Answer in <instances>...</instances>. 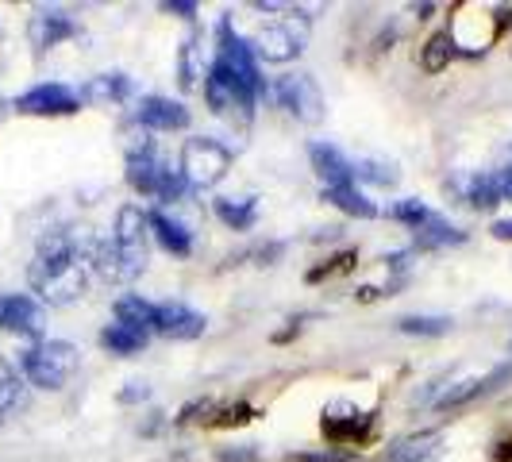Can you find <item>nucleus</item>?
Wrapping results in <instances>:
<instances>
[{"label": "nucleus", "instance_id": "obj_1", "mask_svg": "<svg viewBox=\"0 0 512 462\" xmlns=\"http://www.w3.org/2000/svg\"><path fill=\"white\" fill-rule=\"evenodd\" d=\"M31 289L47 301V305H74L89 285V270L81 258V243L70 231H47L39 239V251L31 258L27 270Z\"/></svg>", "mask_w": 512, "mask_h": 462}, {"label": "nucleus", "instance_id": "obj_2", "mask_svg": "<svg viewBox=\"0 0 512 462\" xmlns=\"http://www.w3.org/2000/svg\"><path fill=\"white\" fill-rule=\"evenodd\" d=\"M20 370H24V382L35 385V389H62V385L74 378L77 370V347L66 343V339H39L31 343L20 359Z\"/></svg>", "mask_w": 512, "mask_h": 462}, {"label": "nucleus", "instance_id": "obj_3", "mask_svg": "<svg viewBox=\"0 0 512 462\" xmlns=\"http://www.w3.org/2000/svg\"><path fill=\"white\" fill-rule=\"evenodd\" d=\"M178 170L189 189H212L228 178L231 170V151L216 139H185L178 158Z\"/></svg>", "mask_w": 512, "mask_h": 462}, {"label": "nucleus", "instance_id": "obj_4", "mask_svg": "<svg viewBox=\"0 0 512 462\" xmlns=\"http://www.w3.org/2000/svg\"><path fill=\"white\" fill-rule=\"evenodd\" d=\"M308 39V20L305 16H289L282 24H266L258 27L255 35L247 39V47L255 51L258 62H289L305 51Z\"/></svg>", "mask_w": 512, "mask_h": 462}, {"label": "nucleus", "instance_id": "obj_5", "mask_svg": "<svg viewBox=\"0 0 512 462\" xmlns=\"http://www.w3.org/2000/svg\"><path fill=\"white\" fill-rule=\"evenodd\" d=\"M147 212L135 205H124L116 212V231H112V243L120 251V262L128 270V278H139L147 270Z\"/></svg>", "mask_w": 512, "mask_h": 462}, {"label": "nucleus", "instance_id": "obj_6", "mask_svg": "<svg viewBox=\"0 0 512 462\" xmlns=\"http://www.w3.org/2000/svg\"><path fill=\"white\" fill-rule=\"evenodd\" d=\"M205 101L216 116H235V112H239V116H247V112L255 108L258 97L243 85V81H239V77L231 74L220 58H212L208 77H205Z\"/></svg>", "mask_w": 512, "mask_h": 462}, {"label": "nucleus", "instance_id": "obj_7", "mask_svg": "<svg viewBox=\"0 0 512 462\" xmlns=\"http://www.w3.org/2000/svg\"><path fill=\"white\" fill-rule=\"evenodd\" d=\"M274 101L282 104V108H289L301 124H320V120H324V97H320V85H316L308 74L282 77V81L274 85Z\"/></svg>", "mask_w": 512, "mask_h": 462}, {"label": "nucleus", "instance_id": "obj_8", "mask_svg": "<svg viewBox=\"0 0 512 462\" xmlns=\"http://www.w3.org/2000/svg\"><path fill=\"white\" fill-rule=\"evenodd\" d=\"M12 108L24 116H74L81 108V97H77V89L62 85V81H43V85L20 93Z\"/></svg>", "mask_w": 512, "mask_h": 462}, {"label": "nucleus", "instance_id": "obj_9", "mask_svg": "<svg viewBox=\"0 0 512 462\" xmlns=\"http://www.w3.org/2000/svg\"><path fill=\"white\" fill-rule=\"evenodd\" d=\"M205 328H208V320L197 308L181 305V301H162V305H154V332L166 335V339L189 343V339H201Z\"/></svg>", "mask_w": 512, "mask_h": 462}, {"label": "nucleus", "instance_id": "obj_10", "mask_svg": "<svg viewBox=\"0 0 512 462\" xmlns=\"http://www.w3.org/2000/svg\"><path fill=\"white\" fill-rule=\"evenodd\" d=\"M0 328H4V332L27 335V339L39 343L43 332H47V312H43V305H39L31 293H8V297H4Z\"/></svg>", "mask_w": 512, "mask_h": 462}, {"label": "nucleus", "instance_id": "obj_11", "mask_svg": "<svg viewBox=\"0 0 512 462\" xmlns=\"http://www.w3.org/2000/svg\"><path fill=\"white\" fill-rule=\"evenodd\" d=\"M501 385H512V359H505L497 370H489L486 378H470V382L455 385V389H447L443 397L436 401V409L451 412V409H462V405H470V401H478V397H489V393H497Z\"/></svg>", "mask_w": 512, "mask_h": 462}, {"label": "nucleus", "instance_id": "obj_12", "mask_svg": "<svg viewBox=\"0 0 512 462\" xmlns=\"http://www.w3.org/2000/svg\"><path fill=\"white\" fill-rule=\"evenodd\" d=\"M135 124L143 131H185L189 128V108L170 97H143L135 108Z\"/></svg>", "mask_w": 512, "mask_h": 462}, {"label": "nucleus", "instance_id": "obj_13", "mask_svg": "<svg viewBox=\"0 0 512 462\" xmlns=\"http://www.w3.org/2000/svg\"><path fill=\"white\" fill-rule=\"evenodd\" d=\"M31 43H35V51H51L58 47L62 39H74L77 35V24L66 16V12H58V8H39L35 16H31Z\"/></svg>", "mask_w": 512, "mask_h": 462}, {"label": "nucleus", "instance_id": "obj_14", "mask_svg": "<svg viewBox=\"0 0 512 462\" xmlns=\"http://www.w3.org/2000/svg\"><path fill=\"white\" fill-rule=\"evenodd\" d=\"M308 158H312V170L324 181V189L355 181V162L339 151V147H332V143H312V147H308Z\"/></svg>", "mask_w": 512, "mask_h": 462}, {"label": "nucleus", "instance_id": "obj_15", "mask_svg": "<svg viewBox=\"0 0 512 462\" xmlns=\"http://www.w3.org/2000/svg\"><path fill=\"white\" fill-rule=\"evenodd\" d=\"M147 228H151V235L170 251V255L178 258H189L193 255V235H189V228L181 224V220H174V216H166V212H147Z\"/></svg>", "mask_w": 512, "mask_h": 462}, {"label": "nucleus", "instance_id": "obj_16", "mask_svg": "<svg viewBox=\"0 0 512 462\" xmlns=\"http://www.w3.org/2000/svg\"><path fill=\"white\" fill-rule=\"evenodd\" d=\"M131 93H135V85H131L128 74H97L81 85L77 97L89 104H124Z\"/></svg>", "mask_w": 512, "mask_h": 462}, {"label": "nucleus", "instance_id": "obj_17", "mask_svg": "<svg viewBox=\"0 0 512 462\" xmlns=\"http://www.w3.org/2000/svg\"><path fill=\"white\" fill-rule=\"evenodd\" d=\"M347 416H335L332 409L324 412V436L335 439V443H351V439H362L370 432V424H374V416L370 412H359L351 409V405H343Z\"/></svg>", "mask_w": 512, "mask_h": 462}, {"label": "nucleus", "instance_id": "obj_18", "mask_svg": "<svg viewBox=\"0 0 512 462\" xmlns=\"http://www.w3.org/2000/svg\"><path fill=\"white\" fill-rule=\"evenodd\" d=\"M178 77H181V89H197L201 77H208L205 70V35L193 31L178 51Z\"/></svg>", "mask_w": 512, "mask_h": 462}, {"label": "nucleus", "instance_id": "obj_19", "mask_svg": "<svg viewBox=\"0 0 512 462\" xmlns=\"http://www.w3.org/2000/svg\"><path fill=\"white\" fill-rule=\"evenodd\" d=\"M324 201L335 205L339 212H347V216H359V220H374L382 208L374 205L366 193H362L355 181H347V185H332V189H324Z\"/></svg>", "mask_w": 512, "mask_h": 462}, {"label": "nucleus", "instance_id": "obj_20", "mask_svg": "<svg viewBox=\"0 0 512 462\" xmlns=\"http://www.w3.org/2000/svg\"><path fill=\"white\" fill-rule=\"evenodd\" d=\"M147 335L151 332H139V328H131V324H108L101 332V347L104 351H112V355H120V359H131V355H139L143 347H147Z\"/></svg>", "mask_w": 512, "mask_h": 462}, {"label": "nucleus", "instance_id": "obj_21", "mask_svg": "<svg viewBox=\"0 0 512 462\" xmlns=\"http://www.w3.org/2000/svg\"><path fill=\"white\" fill-rule=\"evenodd\" d=\"M459 243H466V231L447 224L436 212H432V220L424 228L416 231V251H443V247H459Z\"/></svg>", "mask_w": 512, "mask_h": 462}, {"label": "nucleus", "instance_id": "obj_22", "mask_svg": "<svg viewBox=\"0 0 512 462\" xmlns=\"http://www.w3.org/2000/svg\"><path fill=\"white\" fill-rule=\"evenodd\" d=\"M27 405V382L12 370V362L0 355V420L16 416Z\"/></svg>", "mask_w": 512, "mask_h": 462}, {"label": "nucleus", "instance_id": "obj_23", "mask_svg": "<svg viewBox=\"0 0 512 462\" xmlns=\"http://www.w3.org/2000/svg\"><path fill=\"white\" fill-rule=\"evenodd\" d=\"M216 216H220L231 231H247V228H255V220H258V201L255 197H243V201L220 197V201H216Z\"/></svg>", "mask_w": 512, "mask_h": 462}, {"label": "nucleus", "instance_id": "obj_24", "mask_svg": "<svg viewBox=\"0 0 512 462\" xmlns=\"http://www.w3.org/2000/svg\"><path fill=\"white\" fill-rule=\"evenodd\" d=\"M116 320L139 328V332H154V305L143 297H120L116 301Z\"/></svg>", "mask_w": 512, "mask_h": 462}, {"label": "nucleus", "instance_id": "obj_25", "mask_svg": "<svg viewBox=\"0 0 512 462\" xmlns=\"http://www.w3.org/2000/svg\"><path fill=\"white\" fill-rule=\"evenodd\" d=\"M439 443V432H420V436L401 439L397 447H389V459L385 462H420L432 455V447Z\"/></svg>", "mask_w": 512, "mask_h": 462}, {"label": "nucleus", "instance_id": "obj_26", "mask_svg": "<svg viewBox=\"0 0 512 462\" xmlns=\"http://www.w3.org/2000/svg\"><path fill=\"white\" fill-rule=\"evenodd\" d=\"M451 54H455V39H451V35H432V39L420 47V66H424L428 74H443L447 62H451Z\"/></svg>", "mask_w": 512, "mask_h": 462}, {"label": "nucleus", "instance_id": "obj_27", "mask_svg": "<svg viewBox=\"0 0 512 462\" xmlns=\"http://www.w3.org/2000/svg\"><path fill=\"white\" fill-rule=\"evenodd\" d=\"M466 201L474 208H493L497 201H505L497 174H474V178H470V189H466Z\"/></svg>", "mask_w": 512, "mask_h": 462}, {"label": "nucleus", "instance_id": "obj_28", "mask_svg": "<svg viewBox=\"0 0 512 462\" xmlns=\"http://www.w3.org/2000/svg\"><path fill=\"white\" fill-rule=\"evenodd\" d=\"M389 220H397V224H405V228L412 231H420L428 220H432V208L428 205H420V201H397V205L389 208Z\"/></svg>", "mask_w": 512, "mask_h": 462}, {"label": "nucleus", "instance_id": "obj_29", "mask_svg": "<svg viewBox=\"0 0 512 462\" xmlns=\"http://www.w3.org/2000/svg\"><path fill=\"white\" fill-rule=\"evenodd\" d=\"M397 328L405 335H447L451 320L447 316H405V320H397Z\"/></svg>", "mask_w": 512, "mask_h": 462}, {"label": "nucleus", "instance_id": "obj_30", "mask_svg": "<svg viewBox=\"0 0 512 462\" xmlns=\"http://www.w3.org/2000/svg\"><path fill=\"white\" fill-rule=\"evenodd\" d=\"M355 181H378V185H393V181H397V174H393V170H385V166H378V162H362V166H355Z\"/></svg>", "mask_w": 512, "mask_h": 462}, {"label": "nucleus", "instance_id": "obj_31", "mask_svg": "<svg viewBox=\"0 0 512 462\" xmlns=\"http://www.w3.org/2000/svg\"><path fill=\"white\" fill-rule=\"evenodd\" d=\"M355 262V255H339V258H328L324 266H316L312 274H308V282H324V278H332V274H339V270H347Z\"/></svg>", "mask_w": 512, "mask_h": 462}, {"label": "nucleus", "instance_id": "obj_32", "mask_svg": "<svg viewBox=\"0 0 512 462\" xmlns=\"http://www.w3.org/2000/svg\"><path fill=\"white\" fill-rule=\"evenodd\" d=\"M220 462H258V443H243V447H224L220 455H216Z\"/></svg>", "mask_w": 512, "mask_h": 462}, {"label": "nucleus", "instance_id": "obj_33", "mask_svg": "<svg viewBox=\"0 0 512 462\" xmlns=\"http://www.w3.org/2000/svg\"><path fill=\"white\" fill-rule=\"evenodd\" d=\"M251 416H255V409H251V405H243V401H239V405H231V409H224V412H220V420H216V424H224V428H231V424H247V420H251Z\"/></svg>", "mask_w": 512, "mask_h": 462}, {"label": "nucleus", "instance_id": "obj_34", "mask_svg": "<svg viewBox=\"0 0 512 462\" xmlns=\"http://www.w3.org/2000/svg\"><path fill=\"white\" fill-rule=\"evenodd\" d=\"M151 397V385L147 382H128V389H120V405H139Z\"/></svg>", "mask_w": 512, "mask_h": 462}, {"label": "nucleus", "instance_id": "obj_35", "mask_svg": "<svg viewBox=\"0 0 512 462\" xmlns=\"http://www.w3.org/2000/svg\"><path fill=\"white\" fill-rule=\"evenodd\" d=\"M347 451H316V455H293V462H347Z\"/></svg>", "mask_w": 512, "mask_h": 462}, {"label": "nucleus", "instance_id": "obj_36", "mask_svg": "<svg viewBox=\"0 0 512 462\" xmlns=\"http://www.w3.org/2000/svg\"><path fill=\"white\" fill-rule=\"evenodd\" d=\"M162 12H178L185 20H193V16H197V4H193V0H166Z\"/></svg>", "mask_w": 512, "mask_h": 462}, {"label": "nucleus", "instance_id": "obj_37", "mask_svg": "<svg viewBox=\"0 0 512 462\" xmlns=\"http://www.w3.org/2000/svg\"><path fill=\"white\" fill-rule=\"evenodd\" d=\"M493 235H497V239H505V243H512V220H493Z\"/></svg>", "mask_w": 512, "mask_h": 462}, {"label": "nucleus", "instance_id": "obj_38", "mask_svg": "<svg viewBox=\"0 0 512 462\" xmlns=\"http://www.w3.org/2000/svg\"><path fill=\"white\" fill-rule=\"evenodd\" d=\"M497 181H501V197H509V201H512V166H509V170H501V174H497Z\"/></svg>", "mask_w": 512, "mask_h": 462}, {"label": "nucleus", "instance_id": "obj_39", "mask_svg": "<svg viewBox=\"0 0 512 462\" xmlns=\"http://www.w3.org/2000/svg\"><path fill=\"white\" fill-rule=\"evenodd\" d=\"M4 297H8V293H0V316H4Z\"/></svg>", "mask_w": 512, "mask_h": 462}]
</instances>
